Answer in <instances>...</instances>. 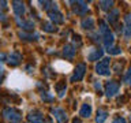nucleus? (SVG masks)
<instances>
[{"label": "nucleus", "mask_w": 131, "mask_h": 123, "mask_svg": "<svg viewBox=\"0 0 131 123\" xmlns=\"http://www.w3.org/2000/svg\"><path fill=\"white\" fill-rule=\"evenodd\" d=\"M117 18H119V10H113L112 12L108 14V16H106V19H108L109 23H116Z\"/></svg>", "instance_id": "obj_20"}, {"label": "nucleus", "mask_w": 131, "mask_h": 123, "mask_svg": "<svg viewBox=\"0 0 131 123\" xmlns=\"http://www.w3.org/2000/svg\"><path fill=\"white\" fill-rule=\"evenodd\" d=\"M52 116L57 120V123H67L68 122V115L63 108H53Z\"/></svg>", "instance_id": "obj_8"}, {"label": "nucleus", "mask_w": 131, "mask_h": 123, "mask_svg": "<svg viewBox=\"0 0 131 123\" xmlns=\"http://www.w3.org/2000/svg\"><path fill=\"white\" fill-rule=\"evenodd\" d=\"M41 98H42V100L44 101H52L53 100V96H52V94H49L48 92H42V93H41Z\"/></svg>", "instance_id": "obj_26"}, {"label": "nucleus", "mask_w": 131, "mask_h": 123, "mask_svg": "<svg viewBox=\"0 0 131 123\" xmlns=\"http://www.w3.org/2000/svg\"><path fill=\"white\" fill-rule=\"evenodd\" d=\"M108 118V112L105 109H98L97 111V116H96V123H104Z\"/></svg>", "instance_id": "obj_18"}, {"label": "nucleus", "mask_w": 131, "mask_h": 123, "mask_svg": "<svg viewBox=\"0 0 131 123\" xmlns=\"http://www.w3.org/2000/svg\"><path fill=\"white\" fill-rule=\"evenodd\" d=\"M75 52H77V49L74 45L71 44H67V45H64V48H63V55L66 59H68V60H72L74 57H75Z\"/></svg>", "instance_id": "obj_13"}, {"label": "nucleus", "mask_w": 131, "mask_h": 123, "mask_svg": "<svg viewBox=\"0 0 131 123\" xmlns=\"http://www.w3.org/2000/svg\"><path fill=\"white\" fill-rule=\"evenodd\" d=\"M6 60L10 66H18L20 63V60H22V56H20V53H18V52H11L10 55L7 56Z\"/></svg>", "instance_id": "obj_14"}, {"label": "nucleus", "mask_w": 131, "mask_h": 123, "mask_svg": "<svg viewBox=\"0 0 131 123\" xmlns=\"http://www.w3.org/2000/svg\"><path fill=\"white\" fill-rule=\"evenodd\" d=\"M12 11H14L16 18H20L25 14V11H26L25 3L23 2H12Z\"/></svg>", "instance_id": "obj_11"}, {"label": "nucleus", "mask_w": 131, "mask_h": 123, "mask_svg": "<svg viewBox=\"0 0 131 123\" xmlns=\"http://www.w3.org/2000/svg\"><path fill=\"white\" fill-rule=\"evenodd\" d=\"M3 77H4V68H3L2 63H0V82L3 81Z\"/></svg>", "instance_id": "obj_28"}, {"label": "nucleus", "mask_w": 131, "mask_h": 123, "mask_svg": "<svg viewBox=\"0 0 131 123\" xmlns=\"http://www.w3.org/2000/svg\"><path fill=\"white\" fill-rule=\"evenodd\" d=\"M48 16H49V19H51L55 25L63 23V22H64V16H63V14L60 12V10H59V7H57L56 3L53 4V7L48 11Z\"/></svg>", "instance_id": "obj_4"}, {"label": "nucleus", "mask_w": 131, "mask_h": 123, "mask_svg": "<svg viewBox=\"0 0 131 123\" xmlns=\"http://www.w3.org/2000/svg\"><path fill=\"white\" fill-rule=\"evenodd\" d=\"M98 32H100V37H101V41H102V44H104V47L106 49L113 47L115 36H113V33L111 32V29L108 27V25L105 22H100L98 23Z\"/></svg>", "instance_id": "obj_1"}, {"label": "nucleus", "mask_w": 131, "mask_h": 123, "mask_svg": "<svg viewBox=\"0 0 131 123\" xmlns=\"http://www.w3.org/2000/svg\"><path fill=\"white\" fill-rule=\"evenodd\" d=\"M130 86H131V85H130Z\"/></svg>", "instance_id": "obj_30"}, {"label": "nucleus", "mask_w": 131, "mask_h": 123, "mask_svg": "<svg viewBox=\"0 0 131 123\" xmlns=\"http://www.w3.org/2000/svg\"><path fill=\"white\" fill-rule=\"evenodd\" d=\"M3 116L10 123H20L22 122V114H20L16 108H12V107L3 109Z\"/></svg>", "instance_id": "obj_2"}, {"label": "nucleus", "mask_w": 131, "mask_h": 123, "mask_svg": "<svg viewBox=\"0 0 131 123\" xmlns=\"http://www.w3.org/2000/svg\"><path fill=\"white\" fill-rule=\"evenodd\" d=\"M66 90H67V85H66V82L61 81V84H57L56 85V92H57V96L59 97H63Z\"/></svg>", "instance_id": "obj_19"}, {"label": "nucleus", "mask_w": 131, "mask_h": 123, "mask_svg": "<svg viewBox=\"0 0 131 123\" xmlns=\"http://www.w3.org/2000/svg\"><path fill=\"white\" fill-rule=\"evenodd\" d=\"M96 73L98 75L108 77L111 74V60L109 59H101L96 64Z\"/></svg>", "instance_id": "obj_3"}, {"label": "nucleus", "mask_w": 131, "mask_h": 123, "mask_svg": "<svg viewBox=\"0 0 131 123\" xmlns=\"http://www.w3.org/2000/svg\"><path fill=\"white\" fill-rule=\"evenodd\" d=\"M106 51H108L109 55H120L122 53V49L119 47H111L109 49H106Z\"/></svg>", "instance_id": "obj_23"}, {"label": "nucleus", "mask_w": 131, "mask_h": 123, "mask_svg": "<svg viewBox=\"0 0 131 123\" xmlns=\"http://www.w3.org/2000/svg\"><path fill=\"white\" fill-rule=\"evenodd\" d=\"M16 22H18V25H19L22 29H25V30H29V32H31L33 27H34V23H33L31 20H25V19L16 18Z\"/></svg>", "instance_id": "obj_16"}, {"label": "nucleus", "mask_w": 131, "mask_h": 123, "mask_svg": "<svg viewBox=\"0 0 131 123\" xmlns=\"http://www.w3.org/2000/svg\"><path fill=\"white\" fill-rule=\"evenodd\" d=\"M124 38H131V14H127L124 18V27H123Z\"/></svg>", "instance_id": "obj_12"}, {"label": "nucleus", "mask_w": 131, "mask_h": 123, "mask_svg": "<svg viewBox=\"0 0 131 123\" xmlns=\"http://www.w3.org/2000/svg\"><path fill=\"white\" fill-rule=\"evenodd\" d=\"M27 120L30 123H45V119H44V115L40 112V111H30L27 115Z\"/></svg>", "instance_id": "obj_10"}, {"label": "nucleus", "mask_w": 131, "mask_h": 123, "mask_svg": "<svg viewBox=\"0 0 131 123\" xmlns=\"http://www.w3.org/2000/svg\"><path fill=\"white\" fill-rule=\"evenodd\" d=\"M19 36L25 40H37L38 34H27V33H19Z\"/></svg>", "instance_id": "obj_22"}, {"label": "nucleus", "mask_w": 131, "mask_h": 123, "mask_svg": "<svg viewBox=\"0 0 131 123\" xmlns=\"http://www.w3.org/2000/svg\"><path fill=\"white\" fill-rule=\"evenodd\" d=\"M102 55H104V49L100 47H92L89 48V51L86 52V59L89 61H96L98 59H101Z\"/></svg>", "instance_id": "obj_5"}, {"label": "nucleus", "mask_w": 131, "mask_h": 123, "mask_svg": "<svg viewBox=\"0 0 131 123\" xmlns=\"http://www.w3.org/2000/svg\"><path fill=\"white\" fill-rule=\"evenodd\" d=\"M79 115L82 118H90L92 116V105L88 104V102L82 104L81 109H79Z\"/></svg>", "instance_id": "obj_15"}, {"label": "nucleus", "mask_w": 131, "mask_h": 123, "mask_svg": "<svg viewBox=\"0 0 131 123\" xmlns=\"http://www.w3.org/2000/svg\"><path fill=\"white\" fill-rule=\"evenodd\" d=\"M119 89H120V85H119V82L116 81H111L108 84L105 85V96L106 97H113L115 94L119 92Z\"/></svg>", "instance_id": "obj_9"}, {"label": "nucleus", "mask_w": 131, "mask_h": 123, "mask_svg": "<svg viewBox=\"0 0 131 123\" xmlns=\"http://www.w3.org/2000/svg\"><path fill=\"white\" fill-rule=\"evenodd\" d=\"M81 26H82V29H85V30H93L94 29V19L92 16H88V18H85L81 22Z\"/></svg>", "instance_id": "obj_17"}, {"label": "nucleus", "mask_w": 131, "mask_h": 123, "mask_svg": "<svg viewBox=\"0 0 131 123\" xmlns=\"http://www.w3.org/2000/svg\"><path fill=\"white\" fill-rule=\"evenodd\" d=\"M72 11L78 15H85L89 11V3L88 2H71Z\"/></svg>", "instance_id": "obj_7"}, {"label": "nucleus", "mask_w": 131, "mask_h": 123, "mask_svg": "<svg viewBox=\"0 0 131 123\" xmlns=\"http://www.w3.org/2000/svg\"><path fill=\"white\" fill-rule=\"evenodd\" d=\"M112 6H113V2H100V7H101V10H104V11L109 10Z\"/></svg>", "instance_id": "obj_24"}, {"label": "nucleus", "mask_w": 131, "mask_h": 123, "mask_svg": "<svg viewBox=\"0 0 131 123\" xmlns=\"http://www.w3.org/2000/svg\"><path fill=\"white\" fill-rule=\"evenodd\" d=\"M112 123H127V120L124 118H122V116H117V118H115L112 120Z\"/></svg>", "instance_id": "obj_27"}, {"label": "nucleus", "mask_w": 131, "mask_h": 123, "mask_svg": "<svg viewBox=\"0 0 131 123\" xmlns=\"http://www.w3.org/2000/svg\"><path fill=\"white\" fill-rule=\"evenodd\" d=\"M85 73H86V64L85 63L77 64V67L74 68V73H72V75H71V82L81 81L82 78L85 77Z\"/></svg>", "instance_id": "obj_6"}, {"label": "nucleus", "mask_w": 131, "mask_h": 123, "mask_svg": "<svg viewBox=\"0 0 131 123\" xmlns=\"http://www.w3.org/2000/svg\"><path fill=\"white\" fill-rule=\"evenodd\" d=\"M72 123H81V120H79V119H77V118H75V119L72 120Z\"/></svg>", "instance_id": "obj_29"}, {"label": "nucleus", "mask_w": 131, "mask_h": 123, "mask_svg": "<svg viewBox=\"0 0 131 123\" xmlns=\"http://www.w3.org/2000/svg\"><path fill=\"white\" fill-rule=\"evenodd\" d=\"M124 82L127 85H131V66H130V68L127 70V73L124 75Z\"/></svg>", "instance_id": "obj_25"}, {"label": "nucleus", "mask_w": 131, "mask_h": 123, "mask_svg": "<svg viewBox=\"0 0 131 123\" xmlns=\"http://www.w3.org/2000/svg\"><path fill=\"white\" fill-rule=\"evenodd\" d=\"M42 30L48 32V33H55L57 30V27L55 26L53 23H49V22H44L42 23Z\"/></svg>", "instance_id": "obj_21"}]
</instances>
